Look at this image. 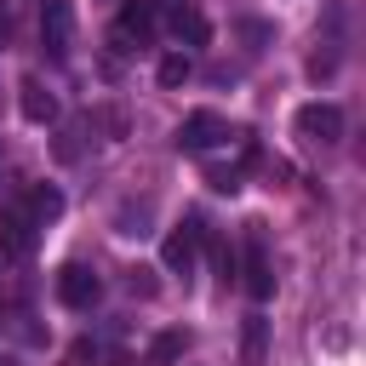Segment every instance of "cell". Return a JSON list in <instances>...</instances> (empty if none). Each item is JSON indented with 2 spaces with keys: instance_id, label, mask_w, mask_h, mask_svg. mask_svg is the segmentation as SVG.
I'll use <instances>...</instances> for the list:
<instances>
[{
  "instance_id": "14",
  "label": "cell",
  "mask_w": 366,
  "mask_h": 366,
  "mask_svg": "<svg viewBox=\"0 0 366 366\" xmlns=\"http://www.w3.org/2000/svg\"><path fill=\"white\" fill-rule=\"evenodd\" d=\"M154 74H160V86H183V80L194 74V63H189L183 51H172V57H160V69H154Z\"/></svg>"
},
{
  "instance_id": "17",
  "label": "cell",
  "mask_w": 366,
  "mask_h": 366,
  "mask_svg": "<svg viewBox=\"0 0 366 366\" xmlns=\"http://www.w3.org/2000/svg\"><path fill=\"white\" fill-rule=\"evenodd\" d=\"M206 183H212L217 194H234V189H240V172H234V166H229V172H223V166H212V172H206Z\"/></svg>"
},
{
  "instance_id": "2",
  "label": "cell",
  "mask_w": 366,
  "mask_h": 366,
  "mask_svg": "<svg viewBox=\"0 0 366 366\" xmlns=\"http://www.w3.org/2000/svg\"><path fill=\"white\" fill-rule=\"evenodd\" d=\"M206 234H212V229H206L200 217H189L183 229H172V234H166L160 263H166L172 274H189V269H194V257H200V246H206Z\"/></svg>"
},
{
  "instance_id": "3",
  "label": "cell",
  "mask_w": 366,
  "mask_h": 366,
  "mask_svg": "<svg viewBox=\"0 0 366 366\" xmlns=\"http://www.w3.org/2000/svg\"><path fill=\"white\" fill-rule=\"evenodd\" d=\"M229 137V126H223V114H212V109H194V114H183V126H177V149L183 154H206V149H217Z\"/></svg>"
},
{
  "instance_id": "5",
  "label": "cell",
  "mask_w": 366,
  "mask_h": 366,
  "mask_svg": "<svg viewBox=\"0 0 366 366\" xmlns=\"http://www.w3.org/2000/svg\"><path fill=\"white\" fill-rule=\"evenodd\" d=\"M97 297H103V280H97L86 263H63V269H57V303H63V309H92Z\"/></svg>"
},
{
  "instance_id": "1",
  "label": "cell",
  "mask_w": 366,
  "mask_h": 366,
  "mask_svg": "<svg viewBox=\"0 0 366 366\" xmlns=\"http://www.w3.org/2000/svg\"><path fill=\"white\" fill-rule=\"evenodd\" d=\"M240 286L252 292V303H269V297H274V269H269V252H263V223H246V263H240Z\"/></svg>"
},
{
  "instance_id": "8",
  "label": "cell",
  "mask_w": 366,
  "mask_h": 366,
  "mask_svg": "<svg viewBox=\"0 0 366 366\" xmlns=\"http://www.w3.org/2000/svg\"><path fill=\"white\" fill-rule=\"evenodd\" d=\"M34 234H40V223L29 217V206H6L0 212V257H29Z\"/></svg>"
},
{
  "instance_id": "4",
  "label": "cell",
  "mask_w": 366,
  "mask_h": 366,
  "mask_svg": "<svg viewBox=\"0 0 366 366\" xmlns=\"http://www.w3.org/2000/svg\"><path fill=\"white\" fill-rule=\"evenodd\" d=\"M292 126H297V137H309V143H337V137H343V109H337V103H303V109L292 114Z\"/></svg>"
},
{
  "instance_id": "18",
  "label": "cell",
  "mask_w": 366,
  "mask_h": 366,
  "mask_svg": "<svg viewBox=\"0 0 366 366\" xmlns=\"http://www.w3.org/2000/svg\"><path fill=\"white\" fill-rule=\"evenodd\" d=\"M97 360V349H92V337H80L74 349H69V366H92Z\"/></svg>"
},
{
  "instance_id": "10",
  "label": "cell",
  "mask_w": 366,
  "mask_h": 366,
  "mask_svg": "<svg viewBox=\"0 0 366 366\" xmlns=\"http://www.w3.org/2000/svg\"><path fill=\"white\" fill-rule=\"evenodd\" d=\"M17 109H23V120H34V126L57 120V97H51L40 80H23V86H17Z\"/></svg>"
},
{
  "instance_id": "12",
  "label": "cell",
  "mask_w": 366,
  "mask_h": 366,
  "mask_svg": "<svg viewBox=\"0 0 366 366\" xmlns=\"http://www.w3.org/2000/svg\"><path fill=\"white\" fill-rule=\"evenodd\" d=\"M23 206H29V217H34V223H51V217H57V212H63V194H57V189H51V183H34V189H29V200H23Z\"/></svg>"
},
{
  "instance_id": "7",
  "label": "cell",
  "mask_w": 366,
  "mask_h": 366,
  "mask_svg": "<svg viewBox=\"0 0 366 366\" xmlns=\"http://www.w3.org/2000/svg\"><path fill=\"white\" fill-rule=\"evenodd\" d=\"M69 34H74V0H40V46L51 57H63Z\"/></svg>"
},
{
  "instance_id": "9",
  "label": "cell",
  "mask_w": 366,
  "mask_h": 366,
  "mask_svg": "<svg viewBox=\"0 0 366 366\" xmlns=\"http://www.w3.org/2000/svg\"><path fill=\"white\" fill-rule=\"evenodd\" d=\"M240 366H269V320L263 315L240 320Z\"/></svg>"
},
{
  "instance_id": "16",
  "label": "cell",
  "mask_w": 366,
  "mask_h": 366,
  "mask_svg": "<svg viewBox=\"0 0 366 366\" xmlns=\"http://www.w3.org/2000/svg\"><path fill=\"white\" fill-rule=\"evenodd\" d=\"M206 240H212V234H206ZM212 263H217V280L229 286V280H234V252H229L223 240H212Z\"/></svg>"
},
{
  "instance_id": "15",
  "label": "cell",
  "mask_w": 366,
  "mask_h": 366,
  "mask_svg": "<svg viewBox=\"0 0 366 366\" xmlns=\"http://www.w3.org/2000/svg\"><path fill=\"white\" fill-rule=\"evenodd\" d=\"M126 292H132V297H154V292H160L154 269H132V274H126Z\"/></svg>"
},
{
  "instance_id": "11",
  "label": "cell",
  "mask_w": 366,
  "mask_h": 366,
  "mask_svg": "<svg viewBox=\"0 0 366 366\" xmlns=\"http://www.w3.org/2000/svg\"><path fill=\"white\" fill-rule=\"evenodd\" d=\"M172 34H177L183 46H206V40H212V23H206V11L177 6V11H172Z\"/></svg>"
},
{
  "instance_id": "13",
  "label": "cell",
  "mask_w": 366,
  "mask_h": 366,
  "mask_svg": "<svg viewBox=\"0 0 366 366\" xmlns=\"http://www.w3.org/2000/svg\"><path fill=\"white\" fill-rule=\"evenodd\" d=\"M189 355V332H160L154 343H149V366H172V360H183Z\"/></svg>"
},
{
  "instance_id": "6",
  "label": "cell",
  "mask_w": 366,
  "mask_h": 366,
  "mask_svg": "<svg viewBox=\"0 0 366 366\" xmlns=\"http://www.w3.org/2000/svg\"><path fill=\"white\" fill-rule=\"evenodd\" d=\"M154 34H160V6H154V0H126V6H120V23H114V40H120V46H132V40L149 46Z\"/></svg>"
}]
</instances>
